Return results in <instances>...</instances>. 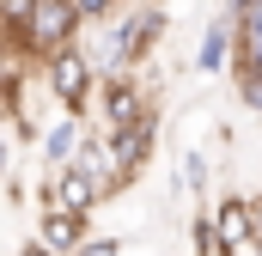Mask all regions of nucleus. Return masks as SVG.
<instances>
[{
	"mask_svg": "<svg viewBox=\"0 0 262 256\" xmlns=\"http://www.w3.org/2000/svg\"><path fill=\"white\" fill-rule=\"evenodd\" d=\"M37 238H43L55 256H73L79 244H85V220L67 214V207H37Z\"/></svg>",
	"mask_w": 262,
	"mask_h": 256,
	"instance_id": "11",
	"label": "nucleus"
},
{
	"mask_svg": "<svg viewBox=\"0 0 262 256\" xmlns=\"http://www.w3.org/2000/svg\"><path fill=\"white\" fill-rule=\"evenodd\" d=\"M79 25H85V18H79V0H43L37 18H31V31H25V37H6V49H12L18 61L43 67L55 49H73V43H79Z\"/></svg>",
	"mask_w": 262,
	"mask_h": 256,
	"instance_id": "3",
	"label": "nucleus"
},
{
	"mask_svg": "<svg viewBox=\"0 0 262 256\" xmlns=\"http://www.w3.org/2000/svg\"><path fill=\"white\" fill-rule=\"evenodd\" d=\"M73 256H122V244H116V238H85Z\"/></svg>",
	"mask_w": 262,
	"mask_h": 256,
	"instance_id": "16",
	"label": "nucleus"
},
{
	"mask_svg": "<svg viewBox=\"0 0 262 256\" xmlns=\"http://www.w3.org/2000/svg\"><path fill=\"white\" fill-rule=\"evenodd\" d=\"M238 61V18L220 6V18L201 31V49H195V73H232Z\"/></svg>",
	"mask_w": 262,
	"mask_h": 256,
	"instance_id": "8",
	"label": "nucleus"
},
{
	"mask_svg": "<svg viewBox=\"0 0 262 256\" xmlns=\"http://www.w3.org/2000/svg\"><path fill=\"white\" fill-rule=\"evenodd\" d=\"M238 18V61H232V79H238V98L244 110L262 116V0H244V6H226Z\"/></svg>",
	"mask_w": 262,
	"mask_h": 256,
	"instance_id": "4",
	"label": "nucleus"
},
{
	"mask_svg": "<svg viewBox=\"0 0 262 256\" xmlns=\"http://www.w3.org/2000/svg\"><path fill=\"white\" fill-rule=\"evenodd\" d=\"M256 226H262V195H256Z\"/></svg>",
	"mask_w": 262,
	"mask_h": 256,
	"instance_id": "18",
	"label": "nucleus"
},
{
	"mask_svg": "<svg viewBox=\"0 0 262 256\" xmlns=\"http://www.w3.org/2000/svg\"><path fill=\"white\" fill-rule=\"evenodd\" d=\"M18 256H55V250H49L43 238H31V244H25V250H18Z\"/></svg>",
	"mask_w": 262,
	"mask_h": 256,
	"instance_id": "17",
	"label": "nucleus"
},
{
	"mask_svg": "<svg viewBox=\"0 0 262 256\" xmlns=\"http://www.w3.org/2000/svg\"><path fill=\"white\" fill-rule=\"evenodd\" d=\"M159 6H165V0H159Z\"/></svg>",
	"mask_w": 262,
	"mask_h": 256,
	"instance_id": "20",
	"label": "nucleus"
},
{
	"mask_svg": "<svg viewBox=\"0 0 262 256\" xmlns=\"http://www.w3.org/2000/svg\"><path fill=\"white\" fill-rule=\"evenodd\" d=\"M43 73V86H49V98L61 104V116H92V104H98V55L85 49V43H73V49H55L49 61L37 67Z\"/></svg>",
	"mask_w": 262,
	"mask_h": 256,
	"instance_id": "2",
	"label": "nucleus"
},
{
	"mask_svg": "<svg viewBox=\"0 0 262 256\" xmlns=\"http://www.w3.org/2000/svg\"><path fill=\"white\" fill-rule=\"evenodd\" d=\"M98 122H104V134L152 122V98H146V86L134 73H104V86H98Z\"/></svg>",
	"mask_w": 262,
	"mask_h": 256,
	"instance_id": "5",
	"label": "nucleus"
},
{
	"mask_svg": "<svg viewBox=\"0 0 262 256\" xmlns=\"http://www.w3.org/2000/svg\"><path fill=\"white\" fill-rule=\"evenodd\" d=\"M110 195H104V183L92 177V171H79V165H67V171H49L43 177V207H67V214H92V207H104Z\"/></svg>",
	"mask_w": 262,
	"mask_h": 256,
	"instance_id": "7",
	"label": "nucleus"
},
{
	"mask_svg": "<svg viewBox=\"0 0 262 256\" xmlns=\"http://www.w3.org/2000/svg\"><path fill=\"white\" fill-rule=\"evenodd\" d=\"M152 140H159V122H134L122 134H110V153H116V171H122V189L152 165Z\"/></svg>",
	"mask_w": 262,
	"mask_h": 256,
	"instance_id": "9",
	"label": "nucleus"
},
{
	"mask_svg": "<svg viewBox=\"0 0 262 256\" xmlns=\"http://www.w3.org/2000/svg\"><path fill=\"white\" fill-rule=\"evenodd\" d=\"M189 244H195V256H226V250H220V226H213V214H195Z\"/></svg>",
	"mask_w": 262,
	"mask_h": 256,
	"instance_id": "13",
	"label": "nucleus"
},
{
	"mask_svg": "<svg viewBox=\"0 0 262 256\" xmlns=\"http://www.w3.org/2000/svg\"><path fill=\"white\" fill-rule=\"evenodd\" d=\"M79 18L85 25H116L122 18V0H79Z\"/></svg>",
	"mask_w": 262,
	"mask_h": 256,
	"instance_id": "14",
	"label": "nucleus"
},
{
	"mask_svg": "<svg viewBox=\"0 0 262 256\" xmlns=\"http://www.w3.org/2000/svg\"><path fill=\"white\" fill-rule=\"evenodd\" d=\"M226 6H244V0H226Z\"/></svg>",
	"mask_w": 262,
	"mask_h": 256,
	"instance_id": "19",
	"label": "nucleus"
},
{
	"mask_svg": "<svg viewBox=\"0 0 262 256\" xmlns=\"http://www.w3.org/2000/svg\"><path fill=\"white\" fill-rule=\"evenodd\" d=\"M213 226H220V250H226V256H262L256 201H244V195H220V201H213Z\"/></svg>",
	"mask_w": 262,
	"mask_h": 256,
	"instance_id": "6",
	"label": "nucleus"
},
{
	"mask_svg": "<svg viewBox=\"0 0 262 256\" xmlns=\"http://www.w3.org/2000/svg\"><path fill=\"white\" fill-rule=\"evenodd\" d=\"M159 37H165V6H159V0H146V6H128V12L110 25L104 49H92V55H98L104 73H134V67L159 49Z\"/></svg>",
	"mask_w": 262,
	"mask_h": 256,
	"instance_id": "1",
	"label": "nucleus"
},
{
	"mask_svg": "<svg viewBox=\"0 0 262 256\" xmlns=\"http://www.w3.org/2000/svg\"><path fill=\"white\" fill-rule=\"evenodd\" d=\"M85 134H92V128H85V116H61V122H49V128H43V140H37V146H43V165L67 171V165L79 159Z\"/></svg>",
	"mask_w": 262,
	"mask_h": 256,
	"instance_id": "10",
	"label": "nucleus"
},
{
	"mask_svg": "<svg viewBox=\"0 0 262 256\" xmlns=\"http://www.w3.org/2000/svg\"><path fill=\"white\" fill-rule=\"evenodd\" d=\"M183 183H189V189H207V159H201V153H195V146H189V153H183Z\"/></svg>",
	"mask_w": 262,
	"mask_h": 256,
	"instance_id": "15",
	"label": "nucleus"
},
{
	"mask_svg": "<svg viewBox=\"0 0 262 256\" xmlns=\"http://www.w3.org/2000/svg\"><path fill=\"white\" fill-rule=\"evenodd\" d=\"M37 6H43V0H0L6 37H25V31H31V18H37Z\"/></svg>",
	"mask_w": 262,
	"mask_h": 256,
	"instance_id": "12",
	"label": "nucleus"
}]
</instances>
